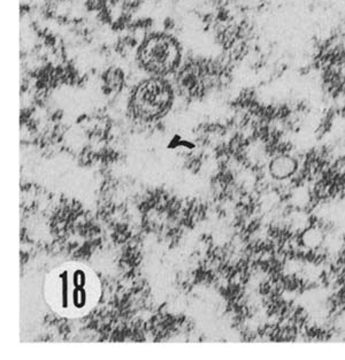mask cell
<instances>
[{
  "label": "cell",
  "mask_w": 345,
  "mask_h": 360,
  "mask_svg": "<svg viewBox=\"0 0 345 360\" xmlns=\"http://www.w3.org/2000/svg\"><path fill=\"white\" fill-rule=\"evenodd\" d=\"M137 60L146 73L165 77L180 67L182 51L175 38L165 34H155L141 44Z\"/></svg>",
  "instance_id": "1"
},
{
  "label": "cell",
  "mask_w": 345,
  "mask_h": 360,
  "mask_svg": "<svg viewBox=\"0 0 345 360\" xmlns=\"http://www.w3.org/2000/svg\"><path fill=\"white\" fill-rule=\"evenodd\" d=\"M171 84L165 77L151 76L138 84L134 94V101L142 111H158L171 103Z\"/></svg>",
  "instance_id": "2"
},
{
  "label": "cell",
  "mask_w": 345,
  "mask_h": 360,
  "mask_svg": "<svg viewBox=\"0 0 345 360\" xmlns=\"http://www.w3.org/2000/svg\"><path fill=\"white\" fill-rule=\"evenodd\" d=\"M73 302L74 305L77 307V309H82L86 303V292L84 290V288L83 289H75L74 290L73 294Z\"/></svg>",
  "instance_id": "3"
},
{
  "label": "cell",
  "mask_w": 345,
  "mask_h": 360,
  "mask_svg": "<svg viewBox=\"0 0 345 360\" xmlns=\"http://www.w3.org/2000/svg\"><path fill=\"white\" fill-rule=\"evenodd\" d=\"M60 278L63 281V307H67L68 305V273H61Z\"/></svg>",
  "instance_id": "4"
},
{
  "label": "cell",
  "mask_w": 345,
  "mask_h": 360,
  "mask_svg": "<svg viewBox=\"0 0 345 360\" xmlns=\"http://www.w3.org/2000/svg\"><path fill=\"white\" fill-rule=\"evenodd\" d=\"M74 285L75 289H83L86 285V274L81 269H77L75 274H74Z\"/></svg>",
  "instance_id": "5"
}]
</instances>
